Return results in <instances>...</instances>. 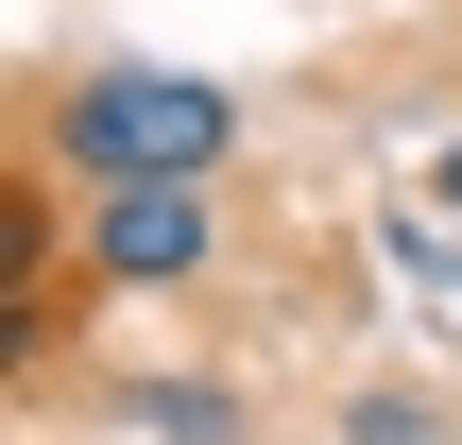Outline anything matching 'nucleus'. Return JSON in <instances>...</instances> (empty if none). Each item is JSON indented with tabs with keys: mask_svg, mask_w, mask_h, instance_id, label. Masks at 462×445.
I'll list each match as a JSON object with an SVG mask.
<instances>
[{
	"mask_svg": "<svg viewBox=\"0 0 462 445\" xmlns=\"http://www.w3.org/2000/svg\"><path fill=\"white\" fill-rule=\"evenodd\" d=\"M343 445H462V394L446 377H360L343 394Z\"/></svg>",
	"mask_w": 462,
	"mask_h": 445,
	"instance_id": "nucleus-3",
	"label": "nucleus"
},
{
	"mask_svg": "<svg viewBox=\"0 0 462 445\" xmlns=\"http://www.w3.org/2000/svg\"><path fill=\"white\" fill-rule=\"evenodd\" d=\"M34 154L69 189H223L240 172V86L206 69H154V51H103L34 103Z\"/></svg>",
	"mask_w": 462,
	"mask_h": 445,
	"instance_id": "nucleus-1",
	"label": "nucleus"
},
{
	"mask_svg": "<svg viewBox=\"0 0 462 445\" xmlns=\"http://www.w3.org/2000/svg\"><path fill=\"white\" fill-rule=\"evenodd\" d=\"M429 206H446V223H462V137H446V154H429Z\"/></svg>",
	"mask_w": 462,
	"mask_h": 445,
	"instance_id": "nucleus-4",
	"label": "nucleus"
},
{
	"mask_svg": "<svg viewBox=\"0 0 462 445\" xmlns=\"http://www.w3.org/2000/svg\"><path fill=\"white\" fill-rule=\"evenodd\" d=\"M69 257L103 292H206L223 274V189H69Z\"/></svg>",
	"mask_w": 462,
	"mask_h": 445,
	"instance_id": "nucleus-2",
	"label": "nucleus"
}]
</instances>
